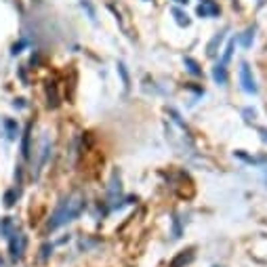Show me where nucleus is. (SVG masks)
Listing matches in <instances>:
<instances>
[{
  "instance_id": "7",
  "label": "nucleus",
  "mask_w": 267,
  "mask_h": 267,
  "mask_svg": "<svg viewBox=\"0 0 267 267\" xmlns=\"http://www.w3.org/2000/svg\"><path fill=\"white\" fill-rule=\"evenodd\" d=\"M213 78L217 80L219 84H225V80H227V74H225V63H219V66L213 69Z\"/></svg>"
},
{
  "instance_id": "11",
  "label": "nucleus",
  "mask_w": 267,
  "mask_h": 267,
  "mask_svg": "<svg viewBox=\"0 0 267 267\" xmlns=\"http://www.w3.org/2000/svg\"><path fill=\"white\" fill-rule=\"evenodd\" d=\"M173 15L177 17V23H179V25H189V19H187L185 13H181L179 9H175V11H173Z\"/></svg>"
},
{
  "instance_id": "12",
  "label": "nucleus",
  "mask_w": 267,
  "mask_h": 267,
  "mask_svg": "<svg viewBox=\"0 0 267 267\" xmlns=\"http://www.w3.org/2000/svg\"><path fill=\"white\" fill-rule=\"evenodd\" d=\"M118 72H120V76H122L124 88H129V86H131V80H129V74H126V69H124V66H122V63H118Z\"/></svg>"
},
{
  "instance_id": "18",
  "label": "nucleus",
  "mask_w": 267,
  "mask_h": 267,
  "mask_svg": "<svg viewBox=\"0 0 267 267\" xmlns=\"http://www.w3.org/2000/svg\"><path fill=\"white\" fill-rule=\"evenodd\" d=\"M177 2H181V4H185V2H187V0H177Z\"/></svg>"
},
{
  "instance_id": "2",
  "label": "nucleus",
  "mask_w": 267,
  "mask_h": 267,
  "mask_svg": "<svg viewBox=\"0 0 267 267\" xmlns=\"http://www.w3.org/2000/svg\"><path fill=\"white\" fill-rule=\"evenodd\" d=\"M25 246H28V238H25L23 232H13L11 234V242H9V250H11V259L13 261H19L25 252Z\"/></svg>"
},
{
  "instance_id": "6",
  "label": "nucleus",
  "mask_w": 267,
  "mask_h": 267,
  "mask_svg": "<svg viewBox=\"0 0 267 267\" xmlns=\"http://www.w3.org/2000/svg\"><path fill=\"white\" fill-rule=\"evenodd\" d=\"M194 259V252L192 250H183V252H179L175 259H173V263H170V267H183L185 263H189Z\"/></svg>"
},
{
  "instance_id": "13",
  "label": "nucleus",
  "mask_w": 267,
  "mask_h": 267,
  "mask_svg": "<svg viewBox=\"0 0 267 267\" xmlns=\"http://www.w3.org/2000/svg\"><path fill=\"white\" fill-rule=\"evenodd\" d=\"M221 38H223V34H217L213 38V42L208 44V55H215V47H217V44L221 42Z\"/></svg>"
},
{
  "instance_id": "8",
  "label": "nucleus",
  "mask_w": 267,
  "mask_h": 267,
  "mask_svg": "<svg viewBox=\"0 0 267 267\" xmlns=\"http://www.w3.org/2000/svg\"><path fill=\"white\" fill-rule=\"evenodd\" d=\"M30 131H32V126H28V129H25L23 143H21V154H23V158H30Z\"/></svg>"
},
{
  "instance_id": "4",
  "label": "nucleus",
  "mask_w": 267,
  "mask_h": 267,
  "mask_svg": "<svg viewBox=\"0 0 267 267\" xmlns=\"http://www.w3.org/2000/svg\"><path fill=\"white\" fill-rule=\"evenodd\" d=\"M122 194V185H120V177L118 173H112V181H110V204L116 206V200Z\"/></svg>"
},
{
  "instance_id": "9",
  "label": "nucleus",
  "mask_w": 267,
  "mask_h": 267,
  "mask_svg": "<svg viewBox=\"0 0 267 267\" xmlns=\"http://www.w3.org/2000/svg\"><path fill=\"white\" fill-rule=\"evenodd\" d=\"M4 126H6V131H9V137L15 139V137H17V124L13 122V120L6 118V120H4Z\"/></svg>"
},
{
  "instance_id": "10",
  "label": "nucleus",
  "mask_w": 267,
  "mask_h": 267,
  "mask_svg": "<svg viewBox=\"0 0 267 267\" xmlns=\"http://www.w3.org/2000/svg\"><path fill=\"white\" fill-rule=\"evenodd\" d=\"M185 66L189 67V72H192V74H196V76L202 74V69L198 67V63H196L194 59H189V57H185Z\"/></svg>"
},
{
  "instance_id": "5",
  "label": "nucleus",
  "mask_w": 267,
  "mask_h": 267,
  "mask_svg": "<svg viewBox=\"0 0 267 267\" xmlns=\"http://www.w3.org/2000/svg\"><path fill=\"white\" fill-rule=\"evenodd\" d=\"M49 154H50V141H49V137H42V141H40V151H38V168H36V175L42 170V167H44V162H47Z\"/></svg>"
},
{
  "instance_id": "16",
  "label": "nucleus",
  "mask_w": 267,
  "mask_h": 267,
  "mask_svg": "<svg viewBox=\"0 0 267 267\" xmlns=\"http://www.w3.org/2000/svg\"><path fill=\"white\" fill-rule=\"evenodd\" d=\"M250 36H252V30H249V32L244 34V40H242L244 47H250Z\"/></svg>"
},
{
  "instance_id": "3",
  "label": "nucleus",
  "mask_w": 267,
  "mask_h": 267,
  "mask_svg": "<svg viewBox=\"0 0 267 267\" xmlns=\"http://www.w3.org/2000/svg\"><path fill=\"white\" fill-rule=\"evenodd\" d=\"M240 82H242V88L246 93H257L255 78H252L250 67H249V63L246 61H242V66H240Z\"/></svg>"
},
{
  "instance_id": "1",
  "label": "nucleus",
  "mask_w": 267,
  "mask_h": 267,
  "mask_svg": "<svg viewBox=\"0 0 267 267\" xmlns=\"http://www.w3.org/2000/svg\"><path fill=\"white\" fill-rule=\"evenodd\" d=\"M82 211H84V196H82L80 192H74V194L66 196V198L59 202V206L55 208V213L50 215L49 230H50V232H53V230H59L61 225H66V223H69V221H74Z\"/></svg>"
},
{
  "instance_id": "17",
  "label": "nucleus",
  "mask_w": 267,
  "mask_h": 267,
  "mask_svg": "<svg viewBox=\"0 0 267 267\" xmlns=\"http://www.w3.org/2000/svg\"><path fill=\"white\" fill-rule=\"evenodd\" d=\"M259 135H261V139L267 143V129H259Z\"/></svg>"
},
{
  "instance_id": "14",
  "label": "nucleus",
  "mask_w": 267,
  "mask_h": 267,
  "mask_svg": "<svg viewBox=\"0 0 267 267\" xmlns=\"http://www.w3.org/2000/svg\"><path fill=\"white\" fill-rule=\"evenodd\" d=\"M15 196H17V192H6L4 204H6V206H13V204H15Z\"/></svg>"
},
{
  "instance_id": "15",
  "label": "nucleus",
  "mask_w": 267,
  "mask_h": 267,
  "mask_svg": "<svg viewBox=\"0 0 267 267\" xmlns=\"http://www.w3.org/2000/svg\"><path fill=\"white\" fill-rule=\"evenodd\" d=\"M49 250H53V249H50V244H44L42 246V261H47V259H49Z\"/></svg>"
}]
</instances>
